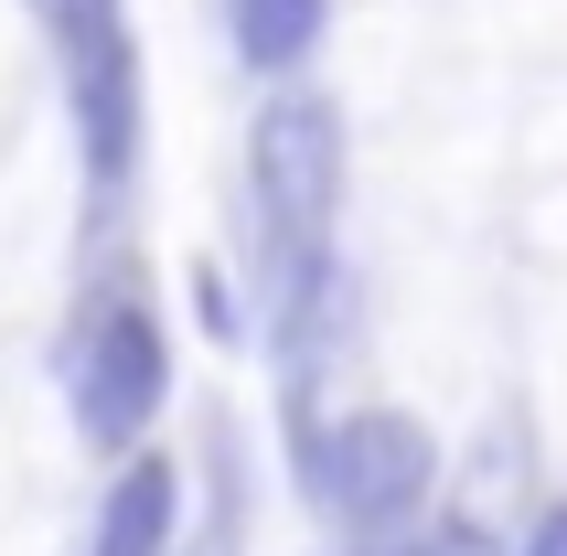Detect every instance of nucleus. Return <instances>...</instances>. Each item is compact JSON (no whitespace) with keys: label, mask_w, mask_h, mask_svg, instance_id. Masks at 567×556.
Here are the masks:
<instances>
[{"label":"nucleus","mask_w":567,"mask_h":556,"mask_svg":"<svg viewBox=\"0 0 567 556\" xmlns=\"http://www.w3.org/2000/svg\"><path fill=\"white\" fill-rule=\"evenodd\" d=\"M54 374H64V406H75V439L86 450H140V429L172 397L161 310L128 278H96L86 300H75V321H64V342H54Z\"/></svg>","instance_id":"1"},{"label":"nucleus","mask_w":567,"mask_h":556,"mask_svg":"<svg viewBox=\"0 0 567 556\" xmlns=\"http://www.w3.org/2000/svg\"><path fill=\"white\" fill-rule=\"evenodd\" d=\"M429 482H440V450H429V429L408 406H343V418L300 429V493L321 503V525H343V535L417 525Z\"/></svg>","instance_id":"2"},{"label":"nucleus","mask_w":567,"mask_h":556,"mask_svg":"<svg viewBox=\"0 0 567 556\" xmlns=\"http://www.w3.org/2000/svg\"><path fill=\"white\" fill-rule=\"evenodd\" d=\"M32 11H43V32H54L86 183L118 193L128 161H140V32H128V0H32Z\"/></svg>","instance_id":"3"},{"label":"nucleus","mask_w":567,"mask_h":556,"mask_svg":"<svg viewBox=\"0 0 567 556\" xmlns=\"http://www.w3.org/2000/svg\"><path fill=\"white\" fill-rule=\"evenodd\" d=\"M183 546V461L172 450H118V482L96 503L86 556H172Z\"/></svg>","instance_id":"4"},{"label":"nucleus","mask_w":567,"mask_h":556,"mask_svg":"<svg viewBox=\"0 0 567 556\" xmlns=\"http://www.w3.org/2000/svg\"><path fill=\"white\" fill-rule=\"evenodd\" d=\"M321 22H332V0H236V54L257 75H300L321 54Z\"/></svg>","instance_id":"5"},{"label":"nucleus","mask_w":567,"mask_h":556,"mask_svg":"<svg viewBox=\"0 0 567 556\" xmlns=\"http://www.w3.org/2000/svg\"><path fill=\"white\" fill-rule=\"evenodd\" d=\"M353 556H514L493 525H472V514H440V525H396V535H364Z\"/></svg>","instance_id":"6"},{"label":"nucleus","mask_w":567,"mask_h":556,"mask_svg":"<svg viewBox=\"0 0 567 556\" xmlns=\"http://www.w3.org/2000/svg\"><path fill=\"white\" fill-rule=\"evenodd\" d=\"M514 556H567V503H557V514H536V535H525Z\"/></svg>","instance_id":"7"}]
</instances>
